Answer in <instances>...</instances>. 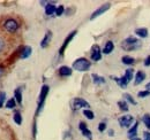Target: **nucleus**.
Here are the masks:
<instances>
[{
    "instance_id": "nucleus-29",
    "label": "nucleus",
    "mask_w": 150,
    "mask_h": 140,
    "mask_svg": "<svg viewBox=\"0 0 150 140\" xmlns=\"http://www.w3.org/2000/svg\"><path fill=\"white\" fill-rule=\"evenodd\" d=\"M124 98H125V101H128L131 105H136V101L133 99V97H132L131 94L125 93V94H124Z\"/></svg>"
},
{
    "instance_id": "nucleus-11",
    "label": "nucleus",
    "mask_w": 150,
    "mask_h": 140,
    "mask_svg": "<svg viewBox=\"0 0 150 140\" xmlns=\"http://www.w3.org/2000/svg\"><path fill=\"white\" fill-rule=\"evenodd\" d=\"M51 40H52V31L47 30L46 34H45V36L43 37V39L40 40V47H42V48H46V47H49Z\"/></svg>"
},
{
    "instance_id": "nucleus-38",
    "label": "nucleus",
    "mask_w": 150,
    "mask_h": 140,
    "mask_svg": "<svg viewBox=\"0 0 150 140\" xmlns=\"http://www.w3.org/2000/svg\"><path fill=\"white\" fill-rule=\"evenodd\" d=\"M143 140H150V132H144L143 133Z\"/></svg>"
},
{
    "instance_id": "nucleus-34",
    "label": "nucleus",
    "mask_w": 150,
    "mask_h": 140,
    "mask_svg": "<svg viewBox=\"0 0 150 140\" xmlns=\"http://www.w3.org/2000/svg\"><path fill=\"white\" fill-rule=\"evenodd\" d=\"M105 130H106V123H104V122L99 123V124H98V131H99V132H104Z\"/></svg>"
},
{
    "instance_id": "nucleus-2",
    "label": "nucleus",
    "mask_w": 150,
    "mask_h": 140,
    "mask_svg": "<svg viewBox=\"0 0 150 140\" xmlns=\"http://www.w3.org/2000/svg\"><path fill=\"white\" fill-rule=\"evenodd\" d=\"M50 92V86L44 84L42 88H40V93H39V97H38V105H37V109H36V116L39 115V113L43 110L44 108V104H45V100H46V97Z\"/></svg>"
},
{
    "instance_id": "nucleus-41",
    "label": "nucleus",
    "mask_w": 150,
    "mask_h": 140,
    "mask_svg": "<svg viewBox=\"0 0 150 140\" xmlns=\"http://www.w3.org/2000/svg\"><path fill=\"white\" fill-rule=\"evenodd\" d=\"M146 88H147V90H148V91L150 92V82L148 83V84H147V85H146Z\"/></svg>"
},
{
    "instance_id": "nucleus-15",
    "label": "nucleus",
    "mask_w": 150,
    "mask_h": 140,
    "mask_svg": "<svg viewBox=\"0 0 150 140\" xmlns=\"http://www.w3.org/2000/svg\"><path fill=\"white\" fill-rule=\"evenodd\" d=\"M146 79V74L141 70H139L135 75V79H134V85H140L143 80Z\"/></svg>"
},
{
    "instance_id": "nucleus-37",
    "label": "nucleus",
    "mask_w": 150,
    "mask_h": 140,
    "mask_svg": "<svg viewBox=\"0 0 150 140\" xmlns=\"http://www.w3.org/2000/svg\"><path fill=\"white\" fill-rule=\"evenodd\" d=\"M144 66H146V67H150V55H148V56L146 57V60H144Z\"/></svg>"
},
{
    "instance_id": "nucleus-9",
    "label": "nucleus",
    "mask_w": 150,
    "mask_h": 140,
    "mask_svg": "<svg viewBox=\"0 0 150 140\" xmlns=\"http://www.w3.org/2000/svg\"><path fill=\"white\" fill-rule=\"evenodd\" d=\"M90 59L93 60V61H100V59H102V50L99 48V46L98 45H94L93 47H91V53H90Z\"/></svg>"
},
{
    "instance_id": "nucleus-40",
    "label": "nucleus",
    "mask_w": 150,
    "mask_h": 140,
    "mask_svg": "<svg viewBox=\"0 0 150 140\" xmlns=\"http://www.w3.org/2000/svg\"><path fill=\"white\" fill-rule=\"evenodd\" d=\"M108 133H109V136H110V137H113V136H114V131H113L112 129H110V130L108 131Z\"/></svg>"
},
{
    "instance_id": "nucleus-13",
    "label": "nucleus",
    "mask_w": 150,
    "mask_h": 140,
    "mask_svg": "<svg viewBox=\"0 0 150 140\" xmlns=\"http://www.w3.org/2000/svg\"><path fill=\"white\" fill-rule=\"evenodd\" d=\"M112 78H113V80H114L120 88H126L127 85L129 84V80H128L125 76H122V77H112Z\"/></svg>"
},
{
    "instance_id": "nucleus-4",
    "label": "nucleus",
    "mask_w": 150,
    "mask_h": 140,
    "mask_svg": "<svg viewBox=\"0 0 150 140\" xmlns=\"http://www.w3.org/2000/svg\"><path fill=\"white\" fill-rule=\"evenodd\" d=\"M4 29L5 31H7L8 34H15L20 28V24L19 22L14 18H7L4 21Z\"/></svg>"
},
{
    "instance_id": "nucleus-12",
    "label": "nucleus",
    "mask_w": 150,
    "mask_h": 140,
    "mask_svg": "<svg viewBox=\"0 0 150 140\" xmlns=\"http://www.w3.org/2000/svg\"><path fill=\"white\" fill-rule=\"evenodd\" d=\"M58 74H59L60 77H69L73 74V69L68 66H61L58 69Z\"/></svg>"
},
{
    "instance_id": "nucleus-28",
    "label": "nucleus",
    "mask_w": 150,
    "mask_h": 140,
    "mask_svg": "<svg viewBox=\"0 0 150 140\" xmlns=\"http://www.w3.org/2000/svg\"><path fill=\"white\" fill-rule=\"evenodd\" d=\"M133 75H134V71H133V69H126V71H125V74H124V76L131 82L132 79H133Z\"/></svg>"
},
{
    "instance_id": "nucleus-18",
    "label": "nucleus",
    "mask_w": 150,
    "mask_h": 140,
    "mask_svg": "<svg viewBox=\"0 0 150 140\" xmlns=\"http://www.w3.org/2000/svg\"><path fill=\"white\" fill-rule=\"evenodd\" d=\"M91 78H93L94 84H96V85H102V84H105V82H106L104 77H102V76H99L97 74H93L91 75Z\"/></svg>"
},
{
    "instance_id": "nucleus-31",
    "label": "nucleus",
    "mask_w": 150,
    "mask_h": 140,
    "mask_svg": "<svg viewBox=\"0 0 150 140\" xmlns=\"http://www.w3.org/2000/svg\"><path fill=\"white\" fill-rule=\"evenodd\" d=\"M64 13H65V7H64L62 5L58 6V7H57V10H56V16H61Z\"/></svg>"
},
{
    "instance_id": "nucleus-1",
    "label": "nucleus",
    "mask_w": 150,
    "mask_h": 140,
    "mask_svg": "<svg viewBox=\"0 0 150 140\" xmlns=\"http://www.w3.org/2000/svg\"><path fill=\"white\" fill-rule=\"evenodd\" d=\"M91 67V62L86 59V57H79L76 59L74 62H73V66L72 68L76 71H80V72H84V71H88Z\"/></svg>"
},
{
    "instance_id": "nucleus-30",
    "label": "nucleus",
    "mask_w": 150,
    "mask_h": 140,
    "mask_svg": "<svg viewBox=\"0 0 150 140\" xmlns=\"http://www.w3.org/2000/svg\"><path fill=\"white\" fill-rule=\"evenodd\" d=\"M5 101H6V92L5 91H0V108L4 107Z\"/></svg>"
},
{
    "instance_id": "nucleus-36",
    "label": "nucleus",
    "mask_w": 150,
    "mask_h": 140,
    "mask_svg": "<svg viewBox=\"0 0 150 140\" xmlns=\"http://www.w3.org/2000/svg\"><path fill=\"white\" fill-rule=\"evenodd\" d=\"M88 126H87V124L84 122H80L79 123V129H80V131H82V130H84V129H87Z\"/></svg>"
},
{
    "instance_id": "nucleus-17",
    "label": "nucleus",
    "mask_w": 150,
    "mask_h": 140,
    "mask_svg": "<svg viewBox=\"0 0 150 140\" xmlns=\"http://www.w3.org/2000/svg\"><path fill=\"white\" fill-rule=\"evenodd\" d=\"M113 50H114V44H113L111 40H109V41L105 43V45H104V47L102 50V53H104V54H111L113 52Z\"/></svg>"
},
{
    "instance_id": "nucleus-24",
    "label": "nucleus",
    "mask_w": 150,
    "mask_h": 140,
    "mask_svg": "<svg viewBox=\"0 0 150 140\" xmlns=\"http://www.w3.org/2000/svg\"><path fill=\"white\" fill-rule=\"evenodd\" d=\"M16 107V100L14 98H11L9 100H7L6 102V108L7 109H14Z\"/></svg>"
},
{
    "instance_id": "nucleus-42",
    "label": "nucleus",
    "mask_w": 150,
    "mask_h": 140,
    "mask_svg": "<svg viewBox=\"0 0 150 140\" xmlns=\"http://www.w3.org/2000/svg\"><path fill=\"white\" fill-rule=\"evenodd\" d=\"M132 140H141V139H139V138L136 137V138H134V139H132Z\"/></svg>"
},
{
    "instance_id": "nucleus-32",
    "label": "nucleus",
    "mask_w": 150,
    "mask_h": 140,
    "mask_svg": "<svg viewBox=\"0 0 150 140\" xmlns=\"http://www.w3.org/2000/svg\"><path fill=\"white\" fill-rule=\"evenodd\" d=\"M37 137V123H36V120L33 123V138L36 139Z\"/></svg>"
},
{
    "instance_id": "nucleus-16",
    "label": "nucleus",
    "mask_w": 150,
    "mask_h": 140,
    "mask_svg": "<svg viewBox=\"0 0 150 140\" xmlns=\"http://www.w3.org/2000/svg\"><path fill=\"white\" fill-rule=\"evenodd\" d=\"M137 127H139V122H135V124L132 126L129 130H128L127 137H128L131 140L134 139V138H136V134H137Z\"/></svg>"
},
{
    "instance_id": "nucleus-20",
    "label": "nucleus",
    "mask_w": 150,
    "mask_h": 140,
    "mask_svg": "<svg viewBox=\"0 0 150 140\" xmlns=\"http://www.w3.org/2000/svg\"><path fill=\"white\" fill-rule=\"evenodd\" d=\"M135 35L141 37V38H147L149 32H148V29L147 28H139L135 30Z\"/></svg>"
},
{
    "instance_id": "nucleus-27",
    "label": "nucleus",
    "mask_w": 150,
    "mask_h": 140,
    "mask_svg": "<svg viewBox=\"0 0 150 140\" xmlns=\"http://www.w3.org/2000/svg\"><path fill=\"white\" fill-rule=\"evenodd\" d=\"M142 121L144 123V125H146V127L150 130V115L149 114H146V115H143L142 116Z\"/></svg>"
},
{
    "instance_id": "nucleus-39",
    "label": "nucleus",
    "mask_w": 150,
    "mask_h": 140,
    "mask_svg": "<svg viewBox=\"0 0 150 140\" xmlns=\"http://www.w3.org/2000/svg\"><path fill=\"white\" fill-rule=\"evenodd\" d=\"M4 72H5V68H4V67L0 64V78H1V76L4 75Z\"/></svg>"
},
{
    "instance_id": "nucleus-7",
    "label": "nucleus",
    "mask_w": 150,
    "mask_h": 140,
    "mask_svg": "<svg viewBox=\"0 0 150 140\" xmlns=\"http://www.w3.org/2000/svg\"><path fill=\"white\" fill-rule=\"evenodd\" d=\"M111 8V4L110 2H106V4H104V5H102V6H99L96 10H95L94 13L91 14V16H90V20L93 21L95 18H97L98 16H100V15H103L105 12H108L109 9Z\"/></svg>"
},
{
    "instance_id": "nucleus-8",
    "label": "nucleus",
    "mask_w": 150,
    "mask_h": 140,
    "mask_svg": "<svg viewBox=\"0 0 150 140\" xmlns=\"http://www.w3.org/2000/svg\"><path fill=\"white\" fill-rule=\"evenodd\" d=\"M134 123V117L132 115H125L119 118V124L121 127H129Z\"/></svg>"
},
{
    "instance_id": "nucleus-35",
    "label": "nucleus",
    "mask_w": 150,
    "mask_h": 140,
    "mask_svg": "<svg viewBox=\"0 0 150 140\" xmlns=\"http://www.w3.org/2000/svg\"><path fill=\"white\" fill-rule=\"evenodd\" d=\"M5 46H6V43H5L4 38H1V37H0V53L4 52V50H5Z\"/></svg>"
},
{
    "instance_id": "nucleus-21",
    "label": "nucleus",
    "mask_w": 150,
    "mask_h": 140,
    "mask_svg": "<svg viewBox=\"0 0 150 140\" xmlns=\"http://www.w3.org/2000/svg\"><path fill=\"white\" fill-rule=\"evenodd\" d=\"M121 61H122V63L126 64V66H133V64L135 63V59L129 56V55L122 56V57H121Z\"/></svg>"
},
{
    "instance_id": "nucleus-25",
    "label": "nucleus",
    "mask_w": 150,
    "mask_h": 140,
    "mask_svg": "<svg viewBox=\"0 0 150 140\" xmlns=\"http://www.w3.org/2000/svg\"><path fill=\"white\" fill-rule=\"evenodd\" d=\"M81 133H82V136H83L84 138H87L88 140H93V133H91V131H90L88 127L84 129V130H82Z\"/></svg>"
},
{
    "instance_id": "nucleus-22",
    "label": "nucleus",
    "mask_w": 150,
    "mask_h": 140,
    "mask_svg": "<svg viewBox=\"0 0 150 140\" xmlns=\"http://www.w3.org/2000/svg\"><path fill=\"white\" fill-rule=\"evenodd\" d=\"M13 121L15 122V124H18V125H21L22 124V115H21V113H20L19 110H15L14 111V114H13Z\"/></svg>"
},
{
    "instance_id": "nucleus-23",
    "label": "nucleus",
    "mask_w": 150,
    "mask_h": 140,
    "mask_svg": "<svg viewBox=\"0 0 150 140\" xmlns=\"http://www.w3.org/2000/svg\"><path fill=\"white\" fill-rule=\"evenodd\" d=\"M118 106H119V108H120V110L121 111H128V104H127V101H125V100H120V101H118Z\"/></svg>"
},
{
    "instance_id": "nucleus-14",
    "label": "nucleus",
    "mask_w": 150,
    "mask_h": 140,
    "mask_svg": "<svg viewBox=\"0 0 150 140\" xmlns=\"http://www.w3.org/2000/svg\"><path fill=\"white\" fill-rule=\"evenodd\" d=\"M56 10H57V6L54 5V2H49L45 6V14L47 16H51V15L56 14Z\"/></svg>"
},
{
    "instance_id": "nucleus-6",
    "label": "nucleus",
    "mask_w": 150,
    "mask_h": 140,
    "mask_svg": "<svg viewBox=\"0 0 150 140\" xmlns=\"http://www.w3.org/2000/svg\"><path fill=\"white\" fill-rule=\"evenodd\" d=\"M76 34H77V30H73V31H72L69 35L65 38V40H64V43H62V45H61V47H60V50H59V55H60V56H64L66 48L68 47L69 43L73 40V38L76 36Z\"/></svg>"
},
{
    "instance_id": "nucleus-19",
    "label": "nucleus",
    "mask_w": 150,
    "mask_h": 140,
    "mask_svg": "<svg viewBox=\"0 0 150 140\" xmlns=\"http://www.w3.org/2000/svg\"><path fill=\"white\" fill-rule=\"evenodd\" d=\"M14 99L16 100L18 105H22V88H18L14 91Z\"/></svg>"
},
{
    "instance_id": "nucleus-3",
    "label": "nucleus",
    "mask_w": 150,
    "mask_h": 140,
    "mask_svg": "<svg viewBox=\"0 0 150 140\" xmlns=\"http://www.w3.org/2000/svg\"><path fill=\"white\" fill-rule=\"evenodd\" d=\"M121 46L126 51H135L141 47V41L135 37H128L122 41Z\"/></svg>"
},
{
    "instance_id": "nucleus-5",
    "label": "nucleus",
    "mask_w": 150,
    "mask_h": 140,
    "mask_svg": "<svg viewBox=\"0 0 150 140\" xmlns=\"http://www.w3.org/2000/svg\"><path fill=\"white\" fill-rule=\"evenodd\" d=\"M89 102H87L84 99L82 98H74L72 100V109L73 110H79L81 108H84V109H89Z\"/></svg>"
},
{
    "instance_id": "nucleus-10",
    "label": "nucleus",
    "mask_w": 150,
    "mask_h": 140,
    "mask_svg": "<svg viewBox=\"0 0 150 140\" xmlns=\"http://www.w3.org/2000/svg\"><path fill=\"white\" fill-rule=\"evenodd\" d=\"M31 53H33V48L30 46H28V45H24V46H22L20 48L19 51L20 59H28L31 55Z\"/></svg>"
},
{
    "instance_id": "nucleus-26",
    "label": "nucleus",
    "mask_w": 150,
    "mask_h": 140,
    "mask_svg": "<svg viewBox=\"0 0 150 140\" xmlns=\"http://www.w3.org/2000/svg\"><path fill=\"white\" fill-rule=\"evenodd\" d=\"M83 115L88 118V120H94L95 118V114H94V111H91L90 109H83Z\"/></svg>"
},
{
    "instance_id": "nucleus-33",
    "label": "nucleus",
    "mask_w": 150,
    "mask_h": 140,
    "mask_svg": "<svg viewBox=\"0 0 150 140\" xmlns=\"http://www.w3.org/2000/svg\"><path fill=\"white\" fill-rule=\"evenodd\" d=\"M139 98H147V97H149L150 95V92L148 90H144V91H140L139 92Z\"/></svg>"
}]
</instances>
